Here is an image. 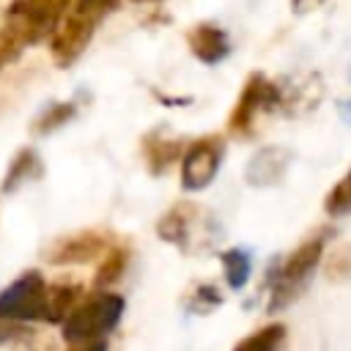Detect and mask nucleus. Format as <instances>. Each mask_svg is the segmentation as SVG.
<instances>
[{
	"label": "nucleus",
	"mask_w": 351,
	"mask_h": 351,
	"mask_svg": "<svg viewBox=\"0 0 351 351\" xmlns=\"http://www.w3.org/2000/svg\"><path fill=\"white\" fill-rule=\"evenodd\" d=\"M324 208L329 217H346L351 214V170L329 189V195L324 197Z\"/></svg>",
	"instance_id": "21"
},
{
	"label": "nucleus",
	"mask_w": 351,
	"mask_h": 351,
	"mask_svg": "<svg viewBox=\"0 0 351 351\" xmlns=\"http://www.w3.org/2000/svg\"><path fill=\"white\" fill-rule=\"evenodd\" d=\"M132 3H154V0H132Z\"/></svg>",
	"instance_id": "28"
},
{
	"label": "nucleus",
	"mask_w": 351,
	"mask_h": 351,
	"mask_svg": "<svg viewBox=\"0 0 351 351\" xmlns=\"http://www.w3.org/2000/svg\"><path fill=\"white\" fill-rule=\"evenodd\" d=\"M291 159H293V154H291L288 148H282V145L258 148V151L252 154V159L247 162L244 178H247V184H252V186H271V184H277V181L285 176Z\"/></svg>",
	"instance_id": "9"
},
{
	"label": "nucleus",
	"mask_w": 351,
	"mask_h": 351,
	"mask_svg": "<svg viewBox=\"0 0 351 351\" xmlns=\"http://www.w3.org/2000/svg\"><path fill=\"white\" fill-rule=\"evenodd\" d=\"M112 244H115V236L110 230L88 228V230H77V233L60 236L52 244L47 261L52 266H82V263L99 261Z\"/></svg>",
	"instance_id": "7"
},
{
	"label": "nucleus",
	"mask_w": 351,
	"mask_h": 351,
	"mask_svg": "<svg viewBox=\"0 0 351 351\" xmlns=\"http://www.w3.org/2000/svg\"><path fill=\"white\" fill-rule=\"evenodd\" d=\"M25 329L16 326V321H0V343L5 340H14V337H22Z\"/></svg>",
	"instance_id": "25"
},
{
	"label": "nucleus",
	"mask_w": 351,
	"mask_h": 351,
	"mask_svg": "<svg viewBox=\"0 0 351 351\" xmlns=\"http://www.w3.org/2000/svg\"><path fill=\"white\" fill-rule=\"evenodd\" d=\"M332 239V228H321L318 233H313L310 239H304L282 263L280 274L274 277L271 293H269V313H277L282 307H288L313 280V271L318 269V261L324 255L326 241Z\"/></svg>",
	"instance_id": "1"
},
{
	"label": "nucleus",
	"mask_w": 351,
	"mask_h": 351,
	"mask_svg": "<svg viewBox=\"0 0 351 351\" xmlns=\"http://www.w3.org/2000/svg\"><path fill=\"white\" fill-rule=\"evenodd\" d=\"M74 115H77V104H74V101H52V104H47V107L36 115V121H33L30 129H33V134L44 137V134H52L55 129L66 126Z\"/></svg>",
	"instance_id": "18"
},
{
	"label": "nucleus",
	"mask_w": 351,
	"mask_h": 351,
	"mask_svg": "<svg viewBox=\"0 0 351 351\" xmlns=\"http://www.w3.org/2000/svg\"><path fill=\"white\" fill-rule=\"evenodd\" d=\"M66 8L69 0H11L3 11V22L14 25L30 47L52 38L60 19L66 16Z\"/></svg>",
	"instance_id": "3"
},
{
	"label": "nucleus",
	"mask_w": 351,
	"mask_h": 351,
	"mask_svg": "<svg viewBox=\"0 0 351 351\" xmlns=\"http://www.w3.org/2000/svg\"><path fill=\"white\" fill-rule=\"evenodd\" d=\"M186 47L200 63H222L230 55V38L222 27L211 22H197L195 27L186 30Z\"/></svg>",
	"instance_id": "10"
},
{
	"label": "nucleus",
	"mask_w": 351,
	"mask_h": 351,
	"mask_svg": "<svg viewBox=\"0 0 351 351\" xmlns=\"http://www.w3.org/2000/svg\"><path fill=\"white\" fill-rule=\"evenodd\" d=\"M310 3H321V0H291L293 8H304V5H310Z\"/></svg>",
	"instance_id": "26"
},
{
	"label": "nucleus",
	"mask_w": 351,
	"mask_h": 351,
	"mask_svg": "<svg viewBox=\"0 0 351 351\" xmlns=\"http://www.w3.org/2000/svg\"><path fill=\"white\" fill-rule=\"evenodd\" d=\"M123 310H126L123 296H118L112 291H96V293L80 299V304L60 324V335L66 343L107 337L118 326Z\"/></svg>",
	"instance_id": "2"
},
{
	"label": "nucleus",
	"mask_w": 351,
	"mask_h": 351,
	"mask_svg": "<svg viewBox=\"0 0 351 351\" xmlns=\"http://www.w3.org/2000/svg\"><path fill=\"white\" fill-rule=\"evenodd\" d=\"M93 27H96L93 19L69 11V14L60 19V25H58V30L52 33V38H49L52 60H55L60 69L77 63V58L88 49L90 38H93Z\"/></svg>",
	"instance_id": "8"
},
{
	"label": "nucleus",
	"mask_w": 351,
	"mask_h": 351,
	"mask_svg": "<svg viewBox=\"0 0 351 351\" xmlns=\"http://www.w3.org/2000/svg\"><path fill=\"white\" fill-rule=\"evenodd\" d=\"M118 3H121V0H74L71 11L88 16V19H93V22L99 25L107 14H112V11L118 8Z\"/></svg>",
	"instance_id": "22"
},
{
	"label": "nucleus",
	"mask_w": 351,
	"mask_h": 351,
	"mask_svg": "<svg viewBox=\"0 0 351 351\" xmlns=\"http://www.w3.org/2000/svg\"><path fill=\"white\" fill-rule=\"evenodd\" d=\"M348 80H351V71H348Z\"/></svg>",
	"instance_id": "29"
},
{
	"label": "nucleus",
	"mask_w": 351,
	"mask_h": 351,
	"mask_svg": "<svg viewBox=\"0 0 351 351\" xmlns=\"http://www.w3.org/2000/svg\"><path fill=\"white\" fill-rule=\"evenodd\" d=\"M219 304H222V293L211 282H200V285L192 288V293H186V310L195 313V315H208Z\"/></svg>",
	"instance_id": "19"
},
{
	"label": "nucleus",
	"mask_w": 351,
	"mask_h": 351,
	"mask_svg": "<svg viewBox=\"0 0 351 351\" xmlns=\"http://www.w3.org/2000/svg\"><path fill=\"white\" fill-rule=\"evenodd\" d=\"M222 156H225L222 134H208V137H197L195 143H189L181 154V186L189 192L206 189L217 178Z\"/></svg>",
	"instance_id": "5"
},
{
	"label": "nucleus",
	"mask_w": 351,
	"mask_h": 351,
	"mask_svg": "<svg viewBox=\"0 0 351 351\" xmlns=\"http://www.w3.org/2000/svg\"><path fill=\"white\" fill-rule=\"evenodd\" d=\"M348 274H351V244H343L326 261V277L329 280H346Z\"/></svg>",
	"instance_id": "23"
},
{
	"label": "nucleus",
	"mask_w": 351,
	"mask_h": 351,
	"mask_svg": "<svg viewBox=\"0 0 351 351\" xmlns=\"http://www.w3.org/2000/svg\"><path fill=\"white\" fill-rule=\"evenodd\" d=\"M277 101H280V88L261 71L250 74L244 88H241V93H239V99H236V107L228 115L230 134L247 137L252 132V123H255L258 112L261 110H271Z\"/></svg>",
	"instance_id": "6"
},
{
	"label": "nucleus",
	"mask_w": 351,
	"mask_h": 351,
	"mask_svg": "<svg viewBox=\"0 0 351 351\" xmlns=\"http://www.w3.org/2000/svg\"><path fill=\"white\" fill-rule=\"evenodd\" d=\"M343 112H346V115H348V121H351V101H346V104H343Z\"/></svg>",
	"instance_id": "27"
},
{
	"label": "nucleus",
	"mask_w": 351,
	"mask_h": 351,
	"mask_svg": "<svg viewBox=\"0 0 351 351\" xmlns=\"http://www.w3.org/2000/svg\"><path fill=\"white\" fill-rule=\"evenodd\" d=\"M25 47H27V41L22 38V33L14 25L3 22L0 25V71L8 69L11 63H16Z\"/></svg>",
	"instance_id": "20"
},
{
	"label": "nucleus",
	"mask_w": 351,
	"mask_h": 351,
	"mask_svg": "<svg viewBox=\"0 0 351 351\" xmlns=\"http://www.w3.org/2000/svg\"><path fill=\"white\" fill-rule=\"evenodd\" d=\"M66 351H107V337H93V340H74L69 343Z\"/></svg>",
	"instance_id": "24"
},
{
	"label": "nucleus",
	"mask_w": 351,
	"mask_h": 351,
	"mask_svg": "<svg viewBox=\"0 0 351 351\" xmlns=\"http://www.w3.org/2000/svg\"><path fill=\"white\" fill-rule=\"evenodd\" d=\"M219 261H222L228 285H230L233 291H241V288L250 282V274H252V255H250V250H244V247H230V250L219 252Z\"/></svg>",
	"instance_id": "17"
},
{
	"label": "nucleus",
	"mask_w": 351,
	"mask_h": 351,
	"mask_svg": "<svg viewBox=\"0 0 351 351\" xmlns=\"http://www.w3.org/2000/svg\"><path fill=\"white\" fill-rule=\"evenodd\" d=\"M41 176H44V165H41L38 151H36V148H22V151L11 159V165H8V170H5L3 192H16L22 184L36 181V178H41Z\"/></svg>",
	"instance_id": "14"
},
{
	"label": "nucleus",
	"mask_w": 351,
	"mask_h": 351,
	"mask_svg": "<svg viewBox=\"0 0 351 351\" xmlns=\"http://www.w3.org/2000/svg\"><path fill=\"white\" fill-rule=\"evenodd\" d=\"M129 261H132V247H129V244H118V241H115V244H112V247L99 258V269H96L93 285H96L99 291H104V288L115 285V282L123 277V271H126Z\"/></svg>",
	"instance_id": "15"
},
{
	"label": "nucleus",
	"mask_w": 351,
	"mask_h": 351,
	"mask_svg": "<svg viewBox=\"0 0 351 351\" xmlns=\"http://www.w3.org/2000/svg\"><path fill=\"white\" fill-rule=\"evenodd\" d=\"M184 140L181 137H167L162 129H154L143 137V156H145V165L151 170V176H162L167 173V167L181 159L184 154Z\"/></svg>",
	"instance_id": "12"
},
{
	"label": "nucleus",
	"mask_w": 351,
	"mask_h": 351,
	"mask_svg": "<svg viewBox=\"0 0 351 351\" xmlns=\"http://www.w3.org/2000/svg\"><path fill=\"white\" fill-rule=\"evenodd\" d=\"M82 299V285L74 280H58L47 285V318L49 324H63L69 313L80 304Z\"/></svg>",
	"instance_id": "13"
},
{
	"label": "nucleus",
	"mask_w": 351,
	"mask_h": 351,
	"mask_svg": "<svg viewBox=\"0 0 351 351\" xmlns=\"http://www.w3.org/2000/svg\"><path fill=\"white\" fill-rule=\"evenodd\" d=\"M47 318V282L38 271L19 274L0 291V321H44Z\"/></svg>",
	"instance_id": "4"
},
{
	"label": "nucleus",
	"mask_w": 351,
	"mask_h": 351,
	"mask_svg": "<svg viewBox=\"0 0 351 351\" xmlns=\"http://www.w3.org/2000/svg\"><path fill=\"white\" fill-rule=\"evenodd\" d=\"M285 340H288V326L274 321V324H266L261 326L258 332L241 337L233 351H282L285 348Z\"/></svg>",
	"instance_id": "16"
},
{
	"label": "nucleus",
	"mask_w": 351,
	"mask_h": 351,
	"mask_svg": "<svg viewBox=\"0 0 351 351\" xmlns=\"http://www.w3.org/2000/svg\"><path fill=\"white\" fill-rule=\"evenodd\" d=\"M200 217V206L195 203H176L159 222H156V236L167 244H176L181 250L189 247V236L195 233V222Z\"/></svg>",
	"instance_id": "11"
}]
</instances>
